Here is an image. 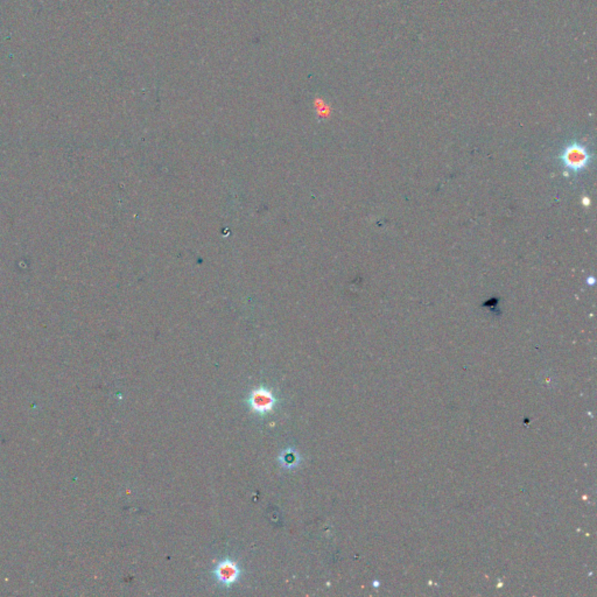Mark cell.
<instances>
[{
  "label": "cell",
  "mask_w": 597,
  "mask_h": 597,
  "mask_svg": "<svg viewBox=\"0 0 597 597\" xmlns=\"http://www.w3.org/2000/svg\"><path fill=\"white\" fill-rule=\"evenodd\" d=\"M212 574L219 585H222L226 588H230V587L234 586L235 583L237 582L238 580L241 579V569L236 561L226 559V560L219 561V564H216Z\"/></svg>",
  "instance_id": "3957f363"
},
{
  "label": "cell",
  "mask_w": 597,
  "mask_h": 597,
  "mask_svg": "<svg viewBox=\"0 0 597 597\" xmlns=\"http://www.w3.org/2000/svg\"><path fill=\"white\" fill-rule=\"evenodd\" d=\"M561 161L569 171L581 172L588 166L591 160L589 151L579 143H573L564 147L561 153Z\"/></svg>",
  "instance_id": "6da1fadb"
},
{
  "label": "cell",
  "mask_w": 597,
  "mask_h": 597,
  "mask_svg": "<svg viewBox=\"0 0 597 597\" xmlns=\"http://www.w3.org/2000/svg\"><path fill=\"white\" fill-rule=\"evenodd\" d=\"M278 462L285 469H294L301 463L300 454L295 449H285L279 455Z\"/></svg>",
  "instance_id": "277c9868"
},
{
  "label": "cell",
  "mask_w": 597,
  "mask_h": 597,
  "mask_svg": "<svg viewBox=\"0 0 597 597\" xmlns=\"http://www.w3.org/2000/svg\"><path fill=\"white\" fill-rule=\"evenodd\" d=\"M277 401L278 399L275 398L271 389H267L265 386L253 389L248 397L250 410L261 416L270 414L275 410Z\"/></svg>",
  "instance_id": "7a4b0ae2"
}]
</instances>
